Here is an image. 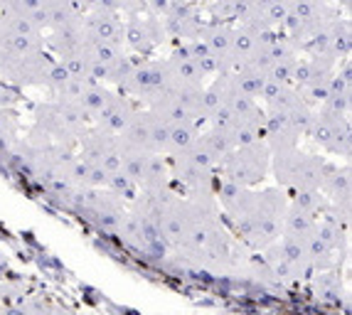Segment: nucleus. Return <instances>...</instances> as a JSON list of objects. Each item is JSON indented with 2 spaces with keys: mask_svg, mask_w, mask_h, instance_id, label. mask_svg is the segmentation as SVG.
Wrapping results in <instances>:
<instances>
[{
  "mask_svg": "<svg viewBox=\"0 0 352 315\" xmlns=\"http://www.w3.org/2000/svg\"><path fill=\"white\" fill-rule=\"evenodd\" d=\"M207 123H210L212 129H232L234 126V111H232V106H229V101L224 99L222 104L214 109V111L207 116Z\"/></svg>",
  "mask_w": 352,
  "mask_h": 315,
  "instance_id": "40",
  "label": "nucleus"
},
{
  "mask_svg": "<svg viewBox=\"0 0 352 315\" xmlns=\"http://www.w3.org/2000/svg\"><path fill=\"white\" fill-rule=\"evenodd\" d=\"M190 3H200V0H190Z\"/></svg>",
  "mask_w": 352,
  "mask_h": 315,
  "instance_id": "50",
  "label": "nucleus"
},
{
  "mask_svg": "<svg viewBox=\"0 0 352 315\" xmlns=\"http://www.w3.org/2000/svg\"><path fill=\"white\" fill-rule=\"evenodd\" d=\"M151 111V109H148ZM170 126L163 116L151 111V151L153 153H168V140H170Z\"/></svg>",
  "mask_w": 352,
  "mask_h": 315,
  "instance_id": "36",
  "label": "nucleus"
},
{
  "mask_svg": "<svg viewBox=\"0 0 352 315\" xmlns=\"http://www.w3.org/2000/svg\"><path fill=\"white\" fill-rule=\"evenodd\" d=\"M47 45L52 47L57 57H65V54L82 50V47L87 45V32H84V25L82 23H69V25H62V28L50 30Z\"/></svg>",
  "mask_w": 352,
  "mask_h": 315,
  "instance_id": "16",
  "label": "nucleus"
},
{
  "mask_svg": "<svg viewBox=\"0 0 352 315\" xmlns=\"http://www.w3.org/2000/svg\"><path fill=\"white\" fill-rule=\"evenodd\" d=\"M185 47H188V52H190V57L195 59V65L200 67V72L205 76H210V74H222V65H219V59H217V54L212 52L210 47L205 45V42L197 37V40H190V42H185Z\"/></svg>",
  "mask_w": 352,
  "mask_h": 315,
  "instance_id": "26",
  "label": "nucleus"
},
{
  "mask_svg": "<svg viewBox=\"0 0 352 315\" xmlns=\"http://www.w3.org/2000/svg\"><path fill=\"white\" fill-rule=\"evenodd\" d=\"M258 32H261V30H256L254 25H247V23L234 25V37H232V47H229V59H232V65L239 67L241 62L249 57V52H252L254 45H256Z\"/></svg>",
  "mask_w": 352,
  "mask_h": 315,
  "instance_id": "21",
  "label": "nucleus"
},
{
  "mask_svg": "<svg viewBox=\"0 0 352 315\" xmlns=\"http://www.w3.org/2000/svg\"><path fill=\"white\" fill-rule=\"evenodd\" d=\"M320 3H333V0H320Z\"/></svg>",
  "mask_w": 352,
  "mask_h": 315,
  "instance_id": "49",
  "label": "nucleus"
},
{
  "mask_svg": "<svg viewBox=\"0 0 352 315\" xmlns=\"http://www.w3.org/2000/svg\"><path fill=\"white\" fill-rule=\"evenodd\" d=\"M148 155H151V151H143V148L121 143V170H124L133 182H141L143 168H146V163H148Z\"/></svg>",
  "mask_w": 352,
  "mask_h": 315,
  "instance_id": "30",
  "label": "nucleus"
},
{
  "mask_svg": "<svg viewBox=\"0 0 352 315\" xmlns=\"http://www.w3.org/2000/svg\"><path fill=\"white\" fill-rule=\"evenodd\" d=\"M175 3V0H146V8L151 15H155V18H163L165 12L170 10V6Z\"/></svg>",
  "mask_w": 352,
  "mask_h": 315,
  "instance_id": "45",
  "label": "nucleus"
},
{
  "mask_svg": "<svg viewBox=\"0 0 352 315\" xmlns=\"http://www.w3.org/2000/svg\"><path fill=\"white\" fill-rule=\"evenodd\" d=\"M288 195L283 187H266V190H254V202L247 217H252L254 229H256V244L254 249L261 251L281 237L283 212H286ZM244 217V215H241Z\"/></svg>",
  "mask_w": 352,
  "mask_h": 315,
  "instance_id": "3",
  "label": "nucleus"
},
{
  "mask_svg": "<svg viewBox=\"0 0 352 315\" xmlns=\"http://www.w3.org/2000/svg\"><path fill=\"white\" fill-rule=\"evenodd\" d=\"M118 138H121V143H126V146L151 151V111H148V109H135V111L131 113L129 123L124 126V131L118 133Z\"/></svg>",
  "mask_w": 352,
  "mask_h": 315,
  "instance_id": "18",
  "label": "nucleus"
},
{
  "mask_svg": "<svg viewBox=\"0 0 352 315\" xmlns=\"http://www.w3.org/2000/svg\"><path fill=\"white\" fill-rule=\"evenodd\" d=\"M109 89L104 87V84H99V82H91L89 79L87 84H84V89H82V94H79V99H76V104L82 106V111L87 113L89 118H94L96 113L101 111V106L106 104V99H109Z\"/></svg>",
  "mask_w": 352,
  "mask_h": 315,
  "instance_id": "27",
  "label": "nucleus"
},
{
  "mask_svg": "<svg viewBox=\"0 0 352 315\" xmlns=\"http://www.w3.org/2000/svg\"><path fill=\"white\" fill-rule=\"evenodd\" d=\"M305 251H308V259H311L313 271L335 266V257H338V251H335L328 241L320 239L318 234H311V237L305 239Z\"/></svg>",
  "mask_w": 352,
  "mask_h": 315,
  "instance_id": "28",
  "label": "nucleus"
},
{
  "mask_svg": "<svg viewBox=\"0 0 352 315\" xmlns=\"http://www.w3.org/2000/svg\"><path fill=\"white\" fill-rule=\"evenodd\" d=\"M42 3H45V0H42Z\"/></svg>",
  "mask_w": 352,
  "mask_h": 315,
  "instance_id": "52",
  "label": "nucleus"
},
{
  "mask_svg": "<svg viewBox=\"0 0 352 315\" xmlns=\"http://www.w3.org/2000/svg\"><path fill=\"white\" fill-rule=\"evenodd\" d=\"M163 40V20L151 12L143 15V10L129 12V20L124 23V47H129L135 54H151Z\"/></svg>",
  "mask_w": 352,
  "mask_h": 315,
  "instance_id": "7",
  "label": "nucleus"
},
{
  "mask_svg": "<svg viewBox=\"0 0 352 315\" xmlns=\"http://www.w3.org/2000/svg\"><path fill=\"white\" fill-rule=\"evenodd\" d=\"M311 293L316 301L325 305H340L345 301V286H342L340 274L330 266V269H318L311 279Z\"/></svg>",
  "mask_w": 352,
  "mask_h": 315,
  "instance_id": "14",
  "label": "nucleus"
},
{
  "mask_svg": "<svg viewBox=\"0 0 352 315\" xmlns=\"http://www.w3.org/2000/svg\"><path fill=\"white\" fill-rule=\"evenodd\" d=\"M350 52H352L350 20L335 15V20L330 23V54L338 62H342V59H350Z\"/></svg>",
  "mask_w": 352,
  "mask_h": 315,
  "instance_id": "23",
  "label": "nucleus"
},
{
  "mask_svg": "<svg viewBox=\"0 0 352 315\" xmlns=\"http://www.w3.org/2000/svg\"><path fill=\"white\" fill-rule=\"evenodd\" d=\"M232 37H234V25L232 23H219V20H207L205 28L200 32V40L210 47L212 52L217 54L219 65H222V74L234 69L232 59H229V47H232Z\"/></svg>",
  "mask_w": 352,
  "mask_h": 315,
  "instance_id": "13",
  "label": "nucleus"
},
{
  "mask_svg": "<svg viewBox=\"0 0 352 315\" xmlns=\"http://www.w3.org/2000/svg\"><path fill=\"white\" fill-rule=\"evenodd\" d=\"M276 246H278V254H281V257L286 259L288 263H294L296 269L303 274V279L313 274L311 259H308V251H305V241L281 234V237L276 239Z\"/></svg>",
  "mask_w": 352,
  "mask_h": 315,
  "instance_id": "22",
  "label": "nucleus"
},
{
  "mask_svg": "<svg viewBox=\"0 0 352 315\" xmlns=\"http://www.w3.org/2000/svg\"><path fill=\"white\" fill-rule=\"evenodd\" d=\"M328 160L313 153H303L296 148L271 151L269 170L276 177L278 187L283 190H298V187H320L325 177Z\"/></svg>",
  "mask_w": 352,
  "mask_h": 315,
  "instance_id": "2",
  "label": "nucleus"
},
{
  "mask_svg": "<svg viewBox=\"0 0 352 315\" xmlns=\"http://www.w3.org/2000/svg\"><path fill=\"white\" fill-rule=\"evenodd\" d=\"M106 190H109V193H113L116 197L126 199V202H133L135 195L141 193L138 182L131 180L124 170H113V173H109V177H106Z\"/></svg>",
  "mask_w": 352,
  "mask_h": 315,
  "instance_id": "32",
  "label": "nucleus"
},
{
  "mask_svg": "<svg viewBox=\"0 0 352 315\" xmlns=\"http://www.w3.org/2000/svg\"><path fill=\"white\" fill-rule=\"evenodd\" d=\"M133 104L129 101V96L126 94H109V99H106V104L101 106V111L96 113L91 121H94L96 129L101 131H109V133H121L124 131V126L129 123L131 113H133Z\"/></svg>",
  "mask_w": 352,
  "mask_h": 315,
  "instance_id": "12",
  "label": "nucleus"
},
{
  "mask_svg": "<svg viewBox=\"0 0 352 315\" xmlns=\"http://www.w3.org/2000/svg\"><path fill=\"white\" fill-rule=\"evenodd\" d=\"M0 25L15 35H28V37H42V30L37 28L28 15H18V12H0Z\"/></svg>",
  "mask_w": 352,
  "mask_h": 315,
  "instance_id": "35",
  "label": "nucleus"
},
{
  "mask_svg": "<svg viewBox=\"0 0 352 315\" xmlns=\"http://www.w3.org/2000/svg\"><path fill=\"white\" fill-rule=\"evenodd\" d=\"M288 12H291V0H271V6L266 8L264 18H266V23H269V28L281 30L288 18Z\"/></svg>",
  "mask_w": 352,
  "mask_h": 315,
  "instance_id": "39",
  "label": "nucleus"
},
{
  "mask_svg": "<svg viewBox=\"0 0 352 315\" xmlns=\"http://www.w3.org/2000/svg\"><path fill=\"white\" fill-rule=\"evenodd\" d=\"M45 8H47V30L62 28V25L69 23H82L84 12L76 8L74 0H45Z\"/></svg>",
  "mask_w": 352,
  "mask_h": 315,
  "instance_id": "24",
  "label": "nucleus"
},
{
  "mask_svg": "<svg viewBox=\"0 0 352 315\" xmlns=\"http://www.w3.org/2000/svg\"><path fill=\"white\" fill-rule=\"evenodd\" d=\"M89 47V54L104 65H113L118 62L121 57H126V50L124 45H118V42H106V40H87Z\"/></svg>",
  "mask_w": 352,
  "mask_h": 315,
  "instance_id": "33",
  "label": "nucleus"
},
{
  "mask_svg": "<svg viewBox=\"0 0 352 315\" xmlns=\"http://www.w3.org/2000/svg\"><path fill=\"white\" fill-rule=\"evenodd\" d=\"M50 65L52 59L45 54V50H37V52L18 54V57H6L0 76L15 87H45Z\"/></svg>",
  "mask_w": 352,
  "mask_h": 315,
  "instance_id": "8",
  "label": "nucleus"
},
{
  "mask_svg": "<svg viewBox=\"0 0 352 315\" xmlns=\"http://www.w3.org/2000/svg\"><path fill=\"white\" fill-rule=\"evenodd\" d=\"M165 62H168V69H170V76L175 84H202L205 82V74L200 72V67L195 65V59L190 57L185 42L177 45Z\"/></svg>",
  "mask_w": 352,
  "mask_h": 315,
  "instance_id": "15",
  "label": "nucleus"
},
{
  "mask_svg": "<svg viewBox=\"0 0 352 315\" xmlns=\"http://www.w3.org/2000/svg\"><path fill=\"white\" fill-rule=\"evenodd\" d=\"M15 133H18V118L6 106H0V138L15 140Z\"/></svg>",
  "mask_w": 352,
  "mask_h": 315,
  "instance_id": "44",
  "label": "nucleus"
},
{
  "mask_svg": "<svg viewBox=\"0 0 352 315\" xmlns=\"http://www.w3.org/2000/svg\"><path fill=\"white\" fill-rule=\"evenodd\" d=\"M318 227V217L311 212H303L294 204H286V212H283V224H281V234L286 237H294V239L305 241L311 234H316Z\"/></svg>",
  "mask_w": 352,
  "mask_h": 315,
  "instance_id": "19",
  "label": "nucleus"
},
{
  "mask_svg": "<svg viewBox=\"0 0 352 315\" xmlns=\"http://www.w3.org/2000/svg\"><path fill=\"white\" fill-rule=\"evenodd\" d=\"M87 82H89V79H76V76H69V79H67V82L62 84L57 91H54V99H59V101H76Z\"/></svg>",
  "mask_w": 352,
  "mask_h": 315,
  "instance_id": "41",
  "label": "nucleus"
},
{
  "mask_svg": "<svg viewBox=\"0 0 352 315\" xmlns=\"http://www.w3.org/2000/svg\"><path fill=\"white\" fill-rule=\"evenodd\" d=\"M0 8H3V0H0Z\"/></svg>",
  "mask_w": 352,
  "mask_h": 315,
  "instance_id": "51",
  "label": "nucleus"
},
{
  "mask_svg": "<svg viewBox=\"0 0 352 315\" xmlns=\"http://www.w3.org/2000/svg\"><path fill=\"white\" fill-rule=\"evenodd\" d=\"M222 101H224V87H222V79L217 76L212 84L202 87V99H200V118L202 121H207V116H210V113L214 111Z\"/></svg>",
  "mask_w": 352,
  "mask_h": 315,
  "instance_id": "37",
  "label": "nucleus"
},
{
  "mask_svg": "<svg viewBox=\"0 0 352 315\" xmlns=\"http://www.w3.org/2000/svg\"><path fill=\"white\" fill-rule=\"evenodd\" d=\"M79 155H84L91 163H99L106 173L121 170V138L116 133L101 129H87L79 135Z\"/></svg>",
  "mask_w": 352,
  "mask_h": 315,
  "instance_id": "6",
  "label": "nucleus"
},
{
  "mask_svg": "<svg viewBox=\"0 0 352 315\" xmlns=\"http://www.w3.org/2000/svg\"><path fill=\"white\" fill-rule=\"evenodd\" d=\"M69 76L72 74L65 69V67L59 65V62H52V65H50V69H47V76H45V87L52 89V94H54L59 87H62V84L67 82V79H69Z\"/></svg>",
  "mask_w": 352,
  "mask_h": 315,
  "instance_id": "43",
  "label": "nucleus"
},
{
  "mask_svg": "<svg viewBox=\"0 0 352 315\" xmlns=\"http://www.w3.org/2000/svg\"><path fill=\"white\" fill-rule=\"evenodd\" d=\"M291 197H288V204H294L298 210L311 212V215H320L325 207V195L320 187H298V190H291Z\"/></svg>",
  "mask_w": 352,
  "mask_h": 315,
  "instance_id": "29",
  "label": "nucleus"
},
{
  "mask_svg": "<svg viewBox=\"0 0 352 315\" xmlns=\"http://www.w3.org/2000/svg\"><path fill=\"white\" fill-rule=\"evenodd\" d=\"M15 101V94L6 87V82H0V106L3 104H12Z\"/></svg>",
  "mask_w": 352,
  "mask_h": 315,
  "instance_id": "46",
  "label": "nucleus"
},
{
  "mask_svg": "<svg viewBox=\"0 0 352 315\" xmlns=\"http://www.w3.org/2000/svg\"><path fill=\"white\" fill-rule=\"evenodd\" d=\"M200 146L205 148L207 153H210L217 163H222L224 158L229 155V153L234 151L236 148V143H234V135H232V131H227V129H207L205 133L200 131Z\"/></svg>",
  "mask_w": 352,
  "mask_h": 315,
  "instance_id": "20",
  "label": "nucleus"
},
{
  "mask_svg": "<svg viewBox=\"0 0 352 315\" xmlns=\"http://www.w3.org/2000/svg\"><path fill=\"white\" fill-rule=\"evenodd\" d=\"M96 8H104V10H113V12H138L143 10V0H99Z\"/></svg>",
  "mask_w": 352,
  "mask_h": 315,
  "instance_id": "42",
  "label": "nucleus"
},
{
  "mask_svg": "<svg viewBox=\"0 0 352 315\" xmlns=\"http://www.w3.org/2000/svg\"><path fill=\"white\" fill-rule=\"evenodd\" d=\"M173 76L165 59H148V62H135L129 82L121 87V94L135 96V99L148 101L158 99L160 94H168L173 89Z\"/></svg>",
  "mask_w": 352,
  "mask_h": 315,
  "instance_id": "5",
  "label": "nucleus"
},
{
  "mask_svg": "<svg viewBox=\"0 0 352 315\" xmlns=\"http://www.w3.org/2000/svg\"><path fill=\"white\" fill-rule=\"evenodd\" d=\"M303 135L296 131L288 113L276 111V109H266L264 111V140L271 151H281V148H296Z\"/></svg>",
  "mask_w": 352,
  "mask_h": 315,
  "instance_id": "11",
  "label": "nucleus"
},
{
  "mask_svg": "<svg viewBox=\"0 0 352 315\" xmlns=\"http://www.w3.org/2000/svg\"><path fill=\"white\" fill-rule=\"evenodd\" d=\"M170 163H168V155L163 153H151L148 155V163L143 168V177L138 182L141 190L146 193H158V190H165V187H170Z\"/></svg>",
  "mask_w": 352,
  "mask_h": 315,
  "instance_id": "17",
  "label": "nucleus"
},
{
  "mask_svg": "<svg viewBox=\"0 0 352 315\" xmlns=\"http://www.w3.org/2000/svg\"><path fill=\"white\" fill-rule=\"evenodd\" d=\"M269 160H271V148L266 146V140H254L247 146H236L219 163V175L227 177L232 182H239L244 187H256L269 173Z\"/></svg>",
  "mask_w": 352,
  "mask_h": 315,
  "instance_id": "4",
  "label": "nucleus"
},
{
  "mask_svg": "<svg viewBox=\"0 0 352 315\" xmlns=\"http://www.w3.org/2000/svg\"><path fill=\"white\" fill-rule=\"evenodd\" d=\"M76 3V8L82 12H87V10H94L96 6H99V0H74Z\"/></svg>",
  "mask_w": 352,
  "mask_h": 315,
  "instance_id": "47",
  "label": "nucleus"
},
{
  "mask_svg": "<svg viewBox=\"0 0 352 315\" xmlns=\"http://www.w3.org/2000/svg\"><path fill=\"white\" fill-rule=\"evenodd\" d=\"M200 138V123H173L170 126V140H168V153L165 155H175L192 148Z\"/></svg>",
  "mask_w": 352,
  "mask_h": 315,
  "instance_id": "25",
  "label": "nucleus"
},
{
  "mask_svg": "<svg viewBox=\"0 0 352 315\" xmlns=\"http://www.w3.org/2000/svg\"><path fill=\"white\" fill-rule=\"evenodd\" d=\"M296 62H298V57H286V59H276V62H271V67L266 69V79L278 82V84H294Z\"/></svg>",
  "mask_w": 352,
  "mask_h": 315,
  "instance_id": "38",
  "label": "nucleus"
},
{
  "mask_svg": "<svg viewBox=\"0 0 352 315\" xmlns=\"http://www.w3.org/2000/svg\"><path fill=\"white\" fill-rule=\"evenodd\" d=\"M3 62H6V54L0 52V72H3Z\"/></svg>",
  "mask_w": 352,
  "mask_h": 315,
  "instance_id": "48",
  "label": "nucleus"
},
{
  "mask_svg": "<svg viewBox=\"0 0 352 315\" xmlns=\"http://www.w3.org/2000/svg\"><path fill=\"white\" fill-rule=\"evenodd\" d=\"M82 25L84 32H87V40H106L124 45V18H121V12L94 8V10L84 12Z\"/></svg>",
  "mask_w": 352,
  "mask_h": 315,
  "instance_id": "10",
  "label": "nucleus"
},
{
  "mask_svg": "<svg viewBox=\"0 0 352 315\" xmlns=\"http://www.w3.org/2000/svg\"><path fill=\"white\" fill-rule=\"evenodd\" d=\"M89 121L91 118L76 101H40L35 106V129L30 133V143H45L42 138H52L57 146L69 148L89 129Z\"/></svg>",
  "mask_w": 352,
  "mask_h": 315,
  "instance_id": "1",
  "label": "nucleus"
},
{
  "mask_svg": "<svg viewBox=\"0 0 352 315\" xmlns=\"http://www.w3.org/2000/svg\"><path fill=\"white\" fill-rule=\"evenodd\" d=\"M160 20H163L165 37L185 42L197 40L207 23V20H202V12L197 10V3H190V0H175L170 10L165 12Z\"/></svg>",
  "mask_w": 352,
  "mask_h": 315,
  "instance_id": "9",
  "label": "nucleus"
},
{
  "mask_svg": "<svg viewBox=\"0 0 352 315\" xmlns=\"http://www.w3.org/2000/svg\"><path fill=\"white\" fill-rule=\"evenodd\" d=\"M59 65L65 67L72 76L76 79H89V65H91V54H89V47L84 45L82 50L69 52L65 57H59Z\"/></svg>",
  "mask_w": 352,
  "mask_h": 315,
  "instance_id": "34",
  "label": "nucleus"
},
{
  "mask_svg": "<svg viewBox=\"0 0 352 315\" xmlns=\"http://www.w3.org/2000/svg\"><path fill=\"white\" fill-rule=\"evenodd\" d=\"M328 153L338 158H350L352 153V123L350 118H338L333 126V135H330V146Z\"/></svg>",
  "mask_w": 352,
  "mask_h": 315,
  "instance_id": "31",
  "label": "nucleus"
}]
</instances>
